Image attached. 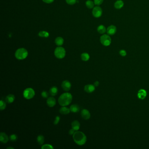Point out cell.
I'll return each instance as SVG.
<instances>
[{
    "mask_svg": "<svg viewBox=\"0 0 149 149\" xmlns=\"http://www.w3.org/2000/svg\"><path fill=\"white\" fill-rule=\"evenodd\" d=\"M73 138L76 144L80 146L85 144L87 141L86 136L82 132H75L73 135Z\"/></svg>",
    "mask_w": 149,
    "mask_h": 149,
    "instance_id": "obj_1",
    "label": "cell"
},
{
    "mask_svg": "<svg viewBox=\"0 0 149 149\" xmlns=\"http://www.w3.org/2000/svg\"><path fill=\"white\" fill-rule=\"evenodd\" d=\"M72 95L70 93L63 94L58 99L59 104L62 106H66L69 105L72 101Z\"/></svg>",
    "mask_w": 149,
    "mask_h": 149,
    "instance_id": "obj_2",
    "label": "cell"
},
{
    "mask_svg": "<svg viewBox=\"0 0 149 149\" xmlns=\"http://www.w3.org/2000/svg\"><path fill=\"white\" fill-rule=\"evenodd\" d=\"M28 55V52L24 48H22L18 49L16 52L15 56L19 60H22L26 58Z\"/></svg>",
    "mask_w": 149,
    "mask_h": 149,
    "instance_id": "obj_3",
    "label": "cell"
},
{
    "mask_svg": "<svg viewBox=\"0 0 149 149\" xmlns=\"http://www.w3.org/2000/svg\"><path fill=\"white\" fill-rule=\"evenodd\" d=\"M54 55L56 58L61 59L64 58L66 55V51L62 47L56 48L54 51Z\"/></svg>",
    "mask_w": 149,
    "mask_h": 149,
    "instance_id": "obj_4",
    "label": "cell"
},
{
    "mask_svg": "<svg viewBox=\"0 0 149 149\" xmlns=\"http://www.w3.org/2000/svg\"><path fill=\"white\" fill-rule=\"evenodd\" d=\"M35 95V92L31 88H28L25 89L23 92V96L27 99H30L33 98Z\"/></svg>",
    "mask_w": 149,
    "mask_h": 149,
    "instance_id": "obj_5",
    "label": "cell"
},
{
    "mask_svg": "<svg viewBox=\"0 0 149 149\" xmlns=\"http://www.w3.org/2000/svg\"><path fill=\"white\" fill-rule=\"evenodd\" d=\"M100 40L101 43L105 47L109 46L111 43V38L109 35L104 34L101 36Z\"/></svg>",
    "mask_w": 149,
    "mask_h": 149,
    "instance_id": "obj_6",
    "label": "cell"
},
{
    "mask_svg": "<svg viewBox=\"0 0 149 149\" xmlns=\"http://www.w3.org/2000/svg\"><path fill=\"white\" fill-rule=\"evenodd\" d=\"M102 14V10L99 6H96L92 10V15L95 18L100 17Z\"/></svg>",
    "mask_w": 149,
    "mask_h": 149,
    "instance_id": "obj_7",
    "label": "cell"
},
{
    "mask_svg": "<svg viewBox=\"0 0 149 149\" xmlns=\"http://www.w3.org/2000/svg\"><path fill=\"white\" fill-rule=\"evenodd\" d=\"M61 87L65 91H69L71 88V83L68 80H64L62 83Z\"/></svg>",
    "mask_w": 149,
    "mask_h": 149,
    "instance_id": "obj_8",
    "label": "cell"
},
{
    "mask_svg": "<svg viewBox=\"0 0 149 149\" xmlns=\"http://www.w3.org/2000/svg\"><path fill=\"white\" fill-rule=\"evenodd\" d=\"M117 31V28L114 25H110L107 29V33L109 36H112L116 34Z\"/></svg>",
    "mask_w": 149,
    "mask_h": 149,
    "instance_id": "obj_9",
    "label": "cell"
},
{
    "mask_svg": "<svg viewBox=\"0 0 149 149\" xmlns=\"http://www.w3.org/2000/svg\"><path fill=\"white\" fill-rule=\"evenodd\" d=\"M81 116L85 120H87L91 117V114L88 110L84 109L81 111Z\"/></svg>",
    "mask_w": 149,
    "mask_h": 149,
    "instance_id": "obj_10",
    "label": "cell"
},
{
    "mask_svg": "<svg viewBox=\"0 0 149 149\" xmlns=\"http://www.w3.org/2000/svg\"><path fill=\"white\" fill-rule=\"evenodd\" d=\"M147 92L144 89H140L137 94L138 98L141 100H143L147 97Z\"/></svg>",
    "mask_w": 149,
    "mask_h": 149,
    "instance_id": "obj_11",
    "label": "cell"
},
{
    "mask_svg": "<svg viewBox=\"0 0 149 149\" xmlns=\"http://www.w3.org/2000/svg\"><path fill=\"white\" fill-rule=\"evenodd\" d=\"M9 138H8V136H7V134L5 133L1 132L0 133V142L4 143H7L8 140Z\"/></svg>",
    "mask_w": 149,
    "mask_h": 149,
    "instance_id": "obj_12",
    "label": "cell"
},
{
    "mask_svg": "<svg viewBox=\"0 0 149 149\" xmlns=\"http://www.w3.org/2000/svg\"><path fill=\"white\" fill-rule=\"evenodd\" d=\"M47 103L48 106L49 107H53L56 105V99L53 97H49L47 100Z\"/></svg>",
    "mask_w": 149,
    "mask_h": 149,
    "instance_id": "obj_13",
    "label": "cell"
},
{
    "mask_svg": "<svg viewBox=\"0 0 149 149\" xmlns=\"http://www.w3.org/2000/svg\"><path fill=\"white\" fill-rule=\"evenodd\" d=\"M95 89V87L94 85H86L84 88L85 91L88 93H91L93 92L94 91Z\"/></svg>",
    "mask_w": 149,
    "mask_h": 149,
    "instance_id": "obj_14",
    "label": "cell"
},
{
    "mask_svg": "<svg viewBox=\"0 0 149 149\" xmlns=\"http://www.w3.org/2000/svg\"><path fill=\"white\" fill-rule=\"evenodd\" d=\"M124 3L122 0H118L114 4V7L116 9H120L123 7Z\"/></svg>",
    "mask_w": 149,
    "mask_h": 149,
    "instance_id": "obj_15",
    "label": "cell"
},
{
    "mask_svg": "<svg viewBox=\"0 0 149 149\" xmlns=\"http://www.w3.org/2000/svg\"><path fill=\"white\" fill-rule=\"evenodd\" d=\"M72 127L75 131L78 130L80 127V123L77 120H75L72 123Z\"/></svg>",
    "mask_w": 149,
    "mask_h": 149,
    "instance_id": "obj_16",
    "label": "cell"
},
{
    "mask_svg": "<svg viewBox=\"0 0 149 149\" xmlns=\"http://www.w3.org/2000/svg\"><path fill=\"white\" fill-rule=\"evenodd\" d=\"M70 111H71L70 109L65 106H63L62 107H61L59 110L60 113L63 115H67L70 113Z\"/></svg>",
    "mask_w": 149,
    "mask_h": 149,
    "instance_id": "obj_17",
    "label": "cell"
},
{
    "mask_svg": "<svg viewBox=\"0 0 149 149\" xmlns=\"http://www.w3.org/2000/svg\"><path fill=\"white\" fill-rule=\"evenodd\" d=\"M15 99V97L13 94H10L6 96L5 98L6 102L8 104H10L13 102Z\"/></svg>",
    "mask_w": 149,
    "mask_h": 149,
    "instance_id": "obj_18",
    "label": "cell"
},
{
    "mask_svg": "<svg viewBox=\"0 0 149 149\" xmlns=\"http://www.w3.org/2000/svg\"><path fill=\"white\" fill-rule=\"evenodd\" d=\"M70 109L71 112H73V113H76V112H78V111H79L80 109L78 105L75 104V105H71Z\"/></svg>",
    "mask_w": 149,
    "mask_h": 149,
    "instance_id": "obj_19",
    "label": "cell"
},
{
    "mask_svg": "<svg viewBox=\"0 0 149 149\" xmlns=\"http://www.w3.org/2000/svg\"><path fill=\"white\" fill-rule=\"evenodd\" d=\"M97 31L98 32V33L101 34H105L107 31V29L105 26L101 24L98 27Z\"/></svg>",
    "mask_w": 149,
    "mask_h": 149,
    "instance_id": "obj_20",
    "label": "cell"
},
{
    "mask_svg": "<svg viewBox=\"0 0 149 149\" xmlns=\"http://www.w3.org/2000/svg\"><path fill=\"white\" fill-rule=\"evenodd\" d=\"M58 88L56 86L52 87L49 90V93L52 96L56 95L58 93Z\"/></svg>",
    "mask_w": 149,
    "mask_h": 149,
    "instance_id": "obj_21",
    "label": "cell"
},
{
    "mask_svg": "<svg viewBox=\"0 0 149 149\" xmlns=\"http://www.w3.org/2000/svg\"><path fill=\"white\" fill-rule=\"evenodd\" d=\"M64 40L61 37H58L56 38L55 41V42L56 44L58 46H61L63 44Z\"/></svg>",
    "mask_w": 149,
    "mask_h": 149,
    "instance_id": "obj_22",
    "label": "cell"
},
{
    "mask_svg": "<svg viewBox=\"0 0 149 149\" xmlns=\"http://www.w3.org/2000/svg\"><path fill=\"white\" fill-rule=\"evenodd\" d=\"M81 59L83 61H87L90 59V56L87 53H84L81 55Z\"/></svg>",
    "mask_w": 149,
    "mask_h": 149,
    "instance_id": "obj_23",
    "label": "cell"
},
{
    "mask_svg": "<svg viewBox=\"0 0 149 149\" xmlns=\"http://www.w3.org/2000/svg\"><path fill=\"white\" fill-rule=\"evenodd\" d=\"M37 142L40 145H42L44 142V136L42 135H39L37 137Z\"/></svg>",
    "mask_w": 149,
    "mask_h": 149,
    "instance_id": "obj_24",
    "label": "cell"
},
{
    "mask_svg": "<svg viewBox=\"0 0 149 149\" xmlns=\"http://www.w3.org/2000/svg\"><path fill=\"white\" fill-rule=\"evenodd\" d=\"M94 3L91 0H87L86 2V5L89 9L93 8L94 7Z\"/></svg>",
    "mask_w": 149,
    "mask_h": 149,
    "instance_id": "obj_25",
    "label": "cell"
},
{
    "mask_svg": "<svg viewBox=\"0 0 149 149\" xmlns=\"http://www.w3.org/2000/svg\"><path fill=\"white\" fill-rule=\"evenodd\" d=\"M38 35L41 37L47 38L49 36V33L47 31H40L38 34Z\"/></svg>",
    "mask_w": 149,
    "mask_h": 149,
    "instance_id": "obj_26",
    "label": "cell"
},
{
    "mask_svg": "<svg viewBox=\"0 0 149 149\" xmlns=\"http://www.w3.org/2000/svg\"><path fill=\"white\" fill-rule=\"evenodd\" d=\"M6 107V104L4 101L1 100L0 101V109L1 111L5 109Z\"/></svg>",
    "mask_w": 149,
    "mask_h": 149,
    "instance_id": "obj_27",
    "label": "cell"
},
{
    "mask_svg": "<svg viewBox=\"0 0 149 149\" xmlns=\"http://www.w3.org/2000/svg\"><path fill=\"white\" fill-rule=\"evenodd\" d=\"M9 139L12 142H16L18 140V136L16 134H12L9 136Z\"/></svg>",
    "mask_w": 149,
    "mask_h": 149,
    "instance_id": "obj_28",
    "label": "cell"
},
{
    "mask_svg": "<svg viewBox=\"0 0 149 149\" xmlns=\"http://www.w3.org/2000/svg\"><path fill=\"white\" fill-rule=\"evenodd\" d=\"M41 149H54V147H53V146H52L51 145L48 144H45L44 145H42V147H41Z\"/></svg>",
    "mask_w": 149,
    "mask_h": 149,
    "instance_id": "obj_29",
    "label": "cell"
},
{
    "mask_svg": "<svg viewBox=\"0 0 149 149\" xmlns=\"http://www.w3.org/2000/svg\"><path fill=\"white\" fill-rule=\"evenodd\" d=\"M66 2L70 5H74L77 2V0H65Z\"/></svg>",
    "mask_w": 149,
    "mask_h": 149,
    "instance_id": "obj_30",
    "label": "cell"
},
{
    "mask_svg": "<svg viewBox=\"0 0 149 149\" xmlns=\"http://www.w3.org/2000/svg\"><path fill=\"white\" fill-rule=\"evenodd\" d=\"M104 0H94V4L96 5H102V3L103 2Z\"/></svg>",
    "mask_w": 149,
    "mask_h": 149,
    "instance_id": "obj_31",
    "label": "cell"
},
{
    "mask_svg": "<svg viewBox=\"0 0 149 149\" xmlns=\"http://www.w3.org/2000/svg\"><path fill=\"white\" fill-rule=\"evenodd\" d=\"M119 54L122 56H126L127 53L125 50L122 49V50H120V51H119Z\"/></svg>",
    "mask_w": 149,
    "mask_h": 149,
    "instance_id": "obj_32",
    "label": "cell"
},
{
    "mask_svg": "<svg viewBox=\"0 0 149 149\" xmlns=\"http://www.w3.org/2000/svg\"><path fill=\"white\" fill-rule=\"evenodd\" d=\"M41 95L42 96V97L46 98H48V95H49V94L47 93V91H42V92L41 93Z\"/></svg>",
    "mask_w": 149,
    "mask_h": 149,
    "instance_id": "obj_33",
    "label": "cell"
},
{
    "mask_svg": "<svg viewBox=\"0 0 149 149\" xmlns=\"http://www.w3.org/2000/svg\"><path fill=\"white\" fill-rule=\"evenodd\" d=\"M60 117L59 116H56L55 119L54 120V124L55 125L58 124V123L59 122V121H60Z\"/></svg>",
    "mask_w": 149,
    "mask_h": 149,
    "instance_id": "obj_34",
    "label": "cell"
},
{
    "mask_svg": "<svg viewBox=\"0 0 149 149\" xmlns=\"http://www.w3.org/2000/svg\"><path fill=\"white\" fill-rule=\"evenodd\" d=\"M54 0H42L43 2H44L47 4H50L51 3L53 2Z\"/></svg>",
    "mask_w": 149,
    "mask_h": 149,
    "instance_id": "obj_35",
    "label": "cell"
},
{
    "mask_svg": "<svg viewBox=\"0 0 149 149\" xmlns=\"http://www.w3.org/2000/svg\"><path fill=\"white\" fill-rule=\"evenodd\" d=\"M75 132V130L72 128L69 130V134L71 135H73V134Z\"/></svg>",
    "mask_w": 149,
    "mask_h": 149,
    "instance_id": "obj_36",
    "label": "cell"
},
{
    "mask_svg": "<svg viewBox=\"0 0 149 149\" xmlns=\"http://www.w3.org/2000/svg\"><path fill=\"white\" fill-rule=\"evenodd\" d=\"M99 85V82L98 81H95V82L94 83V84L95 87H98V86Z\"/></svg>",
    "mask_w": 149,
    "mask_h": 149,
    "instance_id": "obj_37",
    "label": "cell"
},
{
    "mask_svg": "<svg viewBox=\"0 0 149 149\" xmlns=\"http://www.w3.org/2000/svg\"><path fill=\"white\" fill-rule=\"evenodd\" d=\"M7 149H14V148H13V147H7Z\"/></svg>",
    "mask_w": 149,
    "mask_h": 149,
    "instance_id": "obj_38",
    "label": "cell"
}]
</instances>
